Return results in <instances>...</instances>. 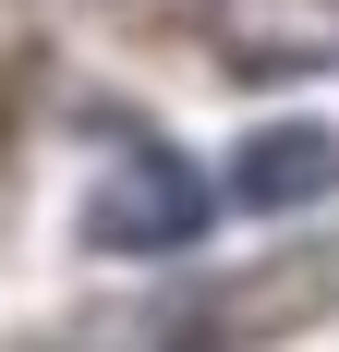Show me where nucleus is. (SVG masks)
Segmentation results:
<instances>
[{
	"instance_id": "1",
	"label": "nucleus",
	"mask_w": 339,
	"mask_h": 352,
	"mask_svg": "<svg viewBox=\"0 0 339 352\" xmlns=\"http://www.w3.org/2000/svg\"><path fill=\"white\" fill-rule=\"evenodd\" d=\"M206 207H218V195L194 182V158L121 146V158L97 170V195H85V243H97V255H182L206 231Z\"/></svg>"
},
{
	"instance_id": "2",
	"label": "nucleus",
	"mask_w": 339,
	"mask_h": 352,
	"mask_svg": "<svg viewBox=\"0 0 339 352\" xmlns=\"http://www.w3.org/2000/svg\"><path fill=\"white\" fill-rule=\"evenodd\" d=\"M231 195H242L255 219L327 207V195H339V134H327V122H267V134L231 158Z\"/></svg>"
}]
</instances>
